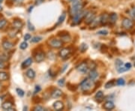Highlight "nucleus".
I'll list each match as a JSON object with an SVG mask.
<instances>
[{"mask_svg":"<svg viewBox=\"0 0 135 111\" xmlns=\"http://www.w3.org/2000/svg\"><path fill=\"white\" fill-rule=\"evenodd\" d=\"M98 77V73L97 72V71L95 69L91 70L90 72H89V78L91 79V80H95Z\"/></svg>","mask_w":135,"mask_h":111,"instance_id":"a211bd4d","label":"nucleus"},{"mask_svg":"<svg viewBox=\"0 0 135 111\" xmlns=\"http://www.w3.org/2000/svg\"><path fill=\"white\" fill-rule=\"evenodd\" d=\"M88 67H89V69H91V70L95 69V68H96V64H95L94 62H91L89 64H88Z\"/></svg>","mask_w":135,"mask_h":111,"instance_id":"72a5a7b5","label":"nucleus"},{"mask_svg":"<svg viewBox=\"0 0 135 111\" xmlns=\"http://www.w3.org/2000/svg\"><path fill=\"white\" fill-rule=\"evenodd\" d=\"M51 98H57L62 95V91L59 89H54L51 92Z\"/></svg>","mask_w":135,"mask_h":111,"instance_id":"6e6552de","label":"nucleus"},{"mask_svg":"<svg viewBox=\"0 0 135 111\" xmlns=\"http://www.w3.org/2000/svg\"><path fill=\"white\" fill-rule=\"evenodd\" d=\"M122 26L125 28V29H131V28L133 27V26H134V23H133V21L131 19L125 18L122 20Z\"/></svg>","mask_w":135,"mask_h":111,"instance_id":"39448f33","label":"nucleus"},{"mask_svg":"<svg viewBox=\"0 0 135 111\" xmlns=\"http://www.w3.org/2000/svg\"><path fill=\"white\" fill-rule=\"evenodd\" d=\"M46 109L44 107H43L42 106H39V105H38V106H36V107H35L33 108V110L34 111H44Z\"/></svg>","mask_w":135,"mask_h":111,"instance_id":"2f4dec72","label":"nucleus"},{"mask_svg":"<svg viewBox=\"0 0 135 111\" xmlns=\"http://www.w3.org/2000/svg\"><path fill=\"white\" fill-rule=\"evenodd\" d=\"M2 11V8L0 6V11Z\"/></svg>","mask_w":135,"mask_h":111,"instance_id":"3c124183","label":"nucleus"},{"mask_svg":"<svg viewBox=\"0 0 135 111\" xmlns=\"http://www.w3.org/2000/svg\"><path fill=\"white\" fill-rule=\"evenodd\" d=\"M32 63V58H28L27 59H26L21 65V68L22 69H25L27 68L28 67H29Z\"/></svg>","mask_w":135,"mask_h":111,"instance_id":"4468645a","label":"nucleus"},{"mask_svg":"<svg viewBox=\"0 0 135 111\" xmlns=\"http://www.w3.org/2000/svg\"><path fill=\"white\" fill-rule=\"evenodd\" d=\"M125 80L122 79V78H119V79H118L117 81H116V84H117L118 86H124V85H125Z\"/></svg>","mask_w":135,"mask_h":111,"instance_id":"c756f323","label":"nucleus"},{"mask_svg":"<svg viewBox=\"0 0 135 111\" xmlns=\"http://www.w3.org/2000/svg\"><path fill=\"white\" fill-rule=\"evenodd\" d=\"M5 61L0 59V69H3L6 67V64L5 62Z\"/></svg>","mask_w":135,"mask_h":111,"instance_id":"e433bc0d","label":"nucleus"},{"mask_svg":"<svg viewBox=\"0 0 135 111\" xmlns=\"http://www.w3.org/2000/svg\"><path fill=\"white\" fill-rule=\"evenodd\" d=\"M88 49V45L85 43H83L80 47V50L81 53H85Z\"/></svg>","mask_w":135,"mask_h":111,"instance_id":"a878e982","label":"nucleus"},{"mask_svg":"<svg viewBox=\"0 0 135 111\" xmlns=\"http://www.w3.org/2000/svg\"><path fill=\"white\" fill-rule=\"evenodd\" d=\"M49 45L53 47V48H55V49H58V48H61L63 45V42L62 40L59 39H56V38H53L51 39L48 41Z\"/></svg>","mask_w":135,"mask_h":111,"instance_id":"7ed1b4c3","label":"nucleus"},{"mask_svg":"<svg viewBox=\"0 0 135 111\" xmlns=\"http://www.w3.org/2000/svg\"><path fill=\"white\" fill-rule=\"evenodd\" d=\"M103 108L104 110H111L115 108V104L113 101H108L107 102H105L103 105Z\"/></svg>","mask_w":135,"mask_h":111,"instance_id":"9d476101","label":"nucleus"},{"mask_svg":"<svg viewBox=\"0 0 135 111\" xmlns=\"http://www.w3.org/2000/svg\"><path fill=\"white\" fill-rule=\"evenodd\" d=\"M8 78V75L6 72L1 71L0 72V80L1 81H5Z\"/></svg>","mask_w":135,"mask_h":111,"instance_id":"b1692460","label":"nucleus"},{"mask_svg":"<svg viewBox=\"0 0 135 111\" xmlns=\"http://www.w3.org/2000/svg\"><path fill=\"white\" fill-rule=\"evenodd\" d=\"M12 1H14V0H12Z\"/></svg>","mask_w":135,"mask_h":111,"instance_id":"4d7b16f0","label":"nucleus"},{"mask_svg":"<svg viewBox=\"0 0 135 111\" xmlns=\"http://www.w3.org/2000/svg\"><path fill=\"white\" fill-rule=\"evenodd\" d=\"M31 38L32 37H31V35L29 34H26L25 36H24V40L25 41H29V40H30Z\"/></svg>","mask_w":135,"mask_h":111,"instance_id":"c03bdc74","label":"nucleus"},{"mask_svg":"<svg viewBox=\"0 0 135 111\" xmlns=\"http://www.w3.org/2000/svg\"><path fill=\"white\" fill-rule=\"evenodd\" d=\"M83 8V5L80 0H73L71 2V8L70 10V13L74 17L75 14L82 11Z\"/></svg>","mask_w":135,"mask_h":111,"instance_id":"f257e3e1","label":"nucleus"},{"mask_svg":"<svg viewBox=\"0 0 135 111\" xmlns=\"http://www.w3.org/2000/svg\"><path fill=\"white\" fill-rule=\"evenodd\" d=\"M69 1H71V2H72V1H73V0H69Z\"/></svg>","mask_w":135,"mask_h":111,"instance_id":"5fc2aeb1","label":"nucleus"},{"mask_svg":"<svg viewBox=\"0 0 135 111\" xmlns=\"http://www.w3.org/2000/svg\"><path fill=\"white\" fill-rule=\"evenodd\" d=\"M107 50H108V47H107L105 44L101 45V50L102 53H106V52L107 51Z\"/></svg>","mask_w":135,"mask_h":111,"instance_id":"ea45409f","label":"nucleus"},{"mask_svg":"<svg viewBox=\"0 0 135 111\" xmlns=\"http://www.w3.org/2000/svg\"><path fill=\"white\" fill-rule=\"evenodd\" d=\"M98 35H107L108 34V31L107 30H100L97 32Z\"/></svg>","mask_w":135,"mask_h":111,"instance_id":"c9c22d12","label":"nucleus"},{"mask_svg":"<svg viewBox=\"0 0 135 111\" xmlns=\"http://www.w3.org/2000/svg\"><path fill=\"white\" fill-rule=\"evenodd\" d=\"M44 2V0H35V5H40Z\"/></svg>","mask_w":135,"mask_h":111,"instance_id":"a18cd8bd","label":"nucleus"},{"mask_svg":"<svg viewBox=\"0 0 135 111\" xmlns=\"http://www.w3.org/2000/svg\"><path fill=\"white\" fill-rule=\"evenodd\" d=\"M32 101L35 104H38V103H40L41 101V98L39 97H34L33 99H32Z\"/></svg>","mask_w":135,"mask_h":111,"instance_id":"a19ab883","label":"nucleus"},{"mask_svg":"<svg viewBox=\"0 0 135 111\" xmlns=\"http://www.w3.org/2000/svg\"><path fill=\"white\" fill-rule=\"evenodd\" d=\"M95 86L94 80L91 79H85L80 84V88L83 92H88L92 89V88Z\"/></svg>","mask_w":135,"mask_h":111,"instance_id":"f03ea898","label":"nucleus"},{"mask_svg":"<svg viewBox=\"0 0 135 111\" xmlns=\"http://www.w3.org/2000/svg\"><path fill=\"white\" fill-rule=\"evenodd\" d=\"M27 47H28V44H27V43L26 42V41H23V42H22V43L20 44V48L21 50H26V49L27 48Z\"/></svg>","mask_w":135,"mask_h":111,"instance_id":"473e14b6","label":"nucleus"},{"mask_svg":"<svg viewBox=\"0 0 135 111\" xmlns=\"http://www.w3.org/2000/svg\"><path fill=\"white\" fill-rule=\"evenodd\" d=\"M7 24V20L5 19L0 20V29H2L5 28V26Z\"/></svg>","mask_w":135,"mask_h":111,"instance_id":"c85d7f7f","label":"nucleus"},{"mask_svg":"<svg viewBox=\"0 0 135 111\" xmlns=\"http://www.w3.org/2000/svg\"><path fill=\"white\" fill-rule=\"evenodd\" d=\"M16 91H17V95L20 96V97H23V95H24V92H23V90H22L21 89H20V88H17V89H16Z\"/></svg>","mask_w":135,"mask_h":111,"instance_id":"f704fd0d","label":"nucleus"},{"mask_svg":"<svg viewBox=\"0 0 135 111\" xmlns=\"http://www.w3.org/2000/svg\"><path fill=\"white\" fill-rule=\"evenodd\" d=\"M118 16L116 13H112L110 15H109V21L111 23H115L117 20Z\"/></svg>","mask_w":135,"mask_h":111,"instance_id":"4be33fe9","label":"nucleus"},{"mask_svg":"<svg viewBox=\"0 0 135 111\" xmlns=\"http://www.w3.org/2000/svg\"><path fill=\"white\" fill-rule=\"evenodd\" d=\"M58 84H59L60 86H63L64 84H65V79H64V78L60 79V80L58 81Z\"/></svg>","mask_w":135,"mask_h":111,"instance_id":"37998d69","label":"nucleus"},{"mask_svg":"<svg viewBox=\"0 0 135 111\" xmlns=\"http://www.w3.org/2000/svg\"><path fill=\"white\" fill-rule=\"evenodd\" d=\"M2 2H3V0H0V4H1V3H2Z\"/></svg>","mask_w":135,"mask_h":111,"instance_id":"864d4df0","label":"nucleus"},{"mask_svg":"<svg viewBox=\"0 0 135 111\" xmlns=\"http://www.w3.org/2000/svg\"><path fill=\"white\" fill-rule=\"evenodd\" d=\"M13 2L15 5H21L23 4V0H14Z\"/></svg>","mask_w":135,"mask_h":111,"instance_id":"58836bf2","label":"nucleus"},{"mask_svg":"<svg viewBox=\"0 0 135 111\" xmlns=\"http://www.w3.org/2000/svg\"><path fill=\"white\" fill-rule=\"evenodd\" d=\"M88 11H82L79 12L78 14H75L74 17H73V22L75 23V24H79L80 22H81V20L83 18H84V17L86 16V14H87Z\"/></svg>","mask_w":135,"mask_h":111,"instance_id":"20e7f679","label":"nucleus"},{"mask_svg":"<svg viewBox=\"0 0 135 111\" xmlns=\"http://www.w3.org/2000/svg\"><path fill=\"white\" fill-rule=\"evenodd\" d=\"M104 98V93H103L102 91H98V92L95 94V99H96L97 101L101 102L102 100L104 99V98Z\"/></svg>","mask_w":135,"mask_h":111,"instance_id":"412c9836","label":"nucleus"},{"mask_svg":"<svg viewBox=\"0 0 135 111\" xmlns=\"http://www.w3.org/2000/svg\"><path fill=\"white\" fill-rule=\"evenodd\" d=\"M42 40V38L41 36H35V37H33L31 40V42L32 43H38L40 42Z\"/></svg>","mask_w":135,"mask_h":111,"instance_id":"cd10ccee","label":"nucleus"},{"mask_svg":"<svg viewBox=\"0 0 135 111\" xmlns=\"http://www.w3.org/2000/svg\"><path fill=\"white\" fill-rule=\"evenodd\" d=\"M12 25H13V27L14 28V29H21V28L23 27V23L20 20H15L13 21Z\"/></svg>","mask_w":135,"mask_h":111,"instance_id":"2eb2a0df","label":"nucleus"},{"mask_svg":"<svg viewBox=\"0 0 135 111\" xmlns=\"http://www.w3.org/2000/svg\"><path fill=\"white\" fill-rule=\"evenodd\" d=\"M122 65H123L122 61L120 60V59H116V68L120 67V66H122Z\"/></svg>","mask_w":135,"mask_h":111,"instance_id":"4c0bfd02","label":"nucleus"},{"mask_svg":"<svg viewBox=\"0 0 135 111\" xmlns=\"http://www.w3.org/2000/svg\"><path fill=\"white\" fill-rule=\"evenodd\" d=\"M13 47H14V44L8 41H5L2 42V47L6 50H11Z\"/></svg>","mask_w":135,"mask_h":111,"instance_id":"f3484780","label":"nucleus"},{"mask_svg":"<svg viewBox=\"0 0 135 111\" xmlns=\"http://www.w3.org/2000/svg\"><path fill=\"white\" fill-rule=\"evenodd\" d=\"M85 19V23L86 24H91L93 20L95 19V15L93 12H87L86 16L84 17Z\"/></svg>","mask_w":135,"mask_h":111,"instance_id":"423d86ee","label":"nucleus"},{"mask_svg":"<svg viewBox=\"0 0 135 111\" xmlns=\"http://www.w3.org/2000/svg\"><path fill=\"white\" fill-rule=\"evenodd\" d=\"M71 53V50L70 48H62L59 51V56L62 58H65Z\"/></svg>","mask_w":135,"mask_h":111,"instance_id":"f8f14e48","label":"nucleus"},{"mask_svg":"<svg viewBox=\"0 0 135 111\" xmlns=\"http://www.w3.org/2000/svg\"><path fill=\"white\" fill-rule=\"evenodd\" d=\"M10 59V55L7 53H3L1 55V56H0V59H2V60H4V61H7Z\"/></svg>","mask_w":135,"mask_h":111,"instance_id":"bb28decb","label":"nucleus"},{"mask_svg":"<svg viewBox=\"0 0 135 111\" xmlns=\"http://www.w3.org/2000/svg\"><path fill=\"white\" fill-rule=\"evenodd\" d=\"M116 69H117V71H118L119 73H123V72H125V71H128V69H127L125 66H123V65H122V66H120V67L116 68Z\"/></svg>","mask_w":135,"mask_h":111,"instance_id":"7c9ffc66","label":"nucleus"},{"mask_svg":"<svg viewBox=\"0 0 135 111\" xmlns=\"http://www.w3.org/2000/svg\"><path fill=\"white\" fill-rule=\"evenodd\" d=\"M125 67L128 70H129V69L131 68V64L130 62H127V63L125 65Z\"/></svg>","mask_w":135,"mask_h":111,"instance_id":"49530a36","label":"nucleus"},{"mask_svg":"<svg viewBox=\"0 0 135 111\" xmlns=\"http://www.w3.org/2000/svg\"><path fill=\"white\" fill-rule=\"evenodd\" d=\"M66 68H68V65H65L64 66V68H63V70H62V71H61V72H62H62H64V71L66 70Z\"/></svg>","mask_w":135,"mask_h":111,"instance_id":"09e8293b","label":"nucleus"},{"mask_svg":"<svg viewBox=\"0 0 135 111\" xmlns=\"http://www.w3.org/2000/svg\"><path fill=\"white\" fill-rule=\"evenodd\" d=\"M134 66H135V63H134Z\"/></svg>","mask_w":135,"mask_h":111,"instance_id":"6e6d98bb","label":"nucleus"},{"mask_svg":"<svg viewBox=\"0 0 135 111\" xmlns=\"http://www.w3.org/2000/svg\"><path fill=\"white\" fill-rule=\"evenodd\" d=\"M65 17H66V13H65V12H63V13L62 14V15H60V17H59L58 22H57L56 25H60V24H62V23L64 22Z\"/></svg>","mask_w":135,"mask_h":111,"instance_id":"5701e85b","label":"nucleus"},{"mask_svg":"<svg viewBox=\"0 0 135 111\" xmlns=\"http://www.w3.org/2000/svg\"><path fill=\"white\" fill-rule=\"evenodd\" d=\"M32 8H33V7L31 6V7L29 8V12H31V11H32Z\"/></svg>","mask_w":135,"mask_h":111,"instance_id":"8fccbe9b","label":"nucleus"},{"mask_svg":"<svg viewBox=\"0 0 135 111\" xmlns=\"http://www.w3.org/2000/svg\"><path fill=\"white\" fill-rule=\"evenodd\" d=\"M45 59V54L43 52H38L35 56V60L37 62H41Z\"/></svg>","mask_w":135,"mask_h":111,"instance_id":"1a4fd4ad","label":"nucleus"},{"mask_svg":"<svg viewBox=\"0 0 135 111\" xmlns=\"http://www.w3.org/2000/svg\"><path fill=\"white\" fill-rule=\"evenodd\" d=\"M41 90V87L39 86H35V93H37V92H39Z\"/></svg>","mask_w":135,"mask_h":111,"instance_id":"de8ad7c7","label":"nucleus"},{"mask_svg":"<svg viewBox=\"0 0 135 111\" xmlns=\"http://www.w3.org/2000/svg\"><path fill=\"white\" fill-rule=\"evenodd\" d=\"M53 108L55 109L56 110L59 111V110H63L65 106H64L63 102H62V101H56V102H54V103H53Z\"/></svg>","mask_w":135,"mask_h":111,"instance_id":"9b49d317","label":"nucleus"},{"mask_svg":"<svg viewBox=\"0 0 135 111\" xmlns=\"http://www.w3.org/2000/svg\"><path fill=\"white\" fill-rule=\"evenodd\" d=\"M77 70L78 71H80V73L82 74H86L89 71V67H88V64L85 63V62H83L80 64L77 67Z\"/></svg>","mask_w":135,"mask_h":111,"instance_id":"0eeeda50","label":"nucleus"},{"mask_svg":"<svg viewBox=\"0 0 135 111\" xmlns=\"http://www.w3.org/2000/svg\"><path fill=\"white\" fill-rule=\"evenodd\" d=\"M13 107V103L9 101H7L5 102H4L2 104V109L4 110H9L10 109H11Z\"/></svg>","mask_w":135,"mask_h":111,"instance_id":"6ab92c4d","label":"nucleus"},{"mask_svg":"<svg viewBox=\"0 0 135 111\" xmlns=\"http://www.w3.org/2000/svg\"><path fill=\"white\" fill-rule=\"evenodd\" d=\"M59 35L61 36V40L62 41L63 43H68V42H69L71 40V38L70 35L68 33H67V32L62 33V34L59 33Z\"/></svg>","mask_w":135,"mask_h":111,"instance_id":"ddd939ff","label":"nucleus"},{"mask_svg":"<svg viewBox=\"0 0 135 111\" xmlns=\"http://www.w3.org/2000/svg\"><path fill=\"white\" fill-rule=\"evenodd\" d=\"M116 84V81L114 80H112L109 82H107L106 84H105V88L106 89H110V88H112L113 86H114Z\"/></svg>","mask_w":135,"mask_h":111,"instance_id":"393cba45","label":"nucleus"},{"mask_svg":"<svg viewBox=\"0 0 135 111\" xmlns=\"http://www.w3.org/2000/svg\"><path fill=\"white\" fill-rule=\"evenodd\" d=\"M26 77H29V79H34L35 77V72L32 69H29L28 71H26Z\"/></svg>","mask_w":135,"mask_h":111,"instance_id":"aec40b11","label":"nucleus"},{"mask_svg":"<svg viewBox=\"0 0 135 111\" xmlns=\"http://www.w3.org/2000/svg\"><path fill=\"white\" fill-rule=\"evenodd\" d=\"M28 26H29V29L30 31H34L35 30V27L33 26L32 24H31V23H30L29 20H28Z\"/></svg>","mask_w":135,"mask_h":111,"instance_id":"79ce46f5","label":"nucleus"},{"mask_svg":"<svg viewBox=\"0 0 135 111\" xmlns=\"http://www.w3.org/2000/svg\"><path fill=\"white\" fill-rule=\"evenodd\" d=\"M133 12H134V13L135 14V8H134L133 9Z\"/></svg>","mask_w":135,"mask_h":111,"instance_id":"603ef678","label":"nucleus"},{"mask_svg":"<svg viewBox=\"0 0 135 111\" xmlns=\"http://www.w3.org/2000/svg\"><path fill=\"white\" fill-rule=\"evenodd\" d=\"M99 20H100V23L101 25H106L108 22H109V15H107V14L101 15Z\"/></svg>","mask_w":135,"mask_h":111,"instance_id":"dca6fc26","label":"nucleus"}]
</instances>
